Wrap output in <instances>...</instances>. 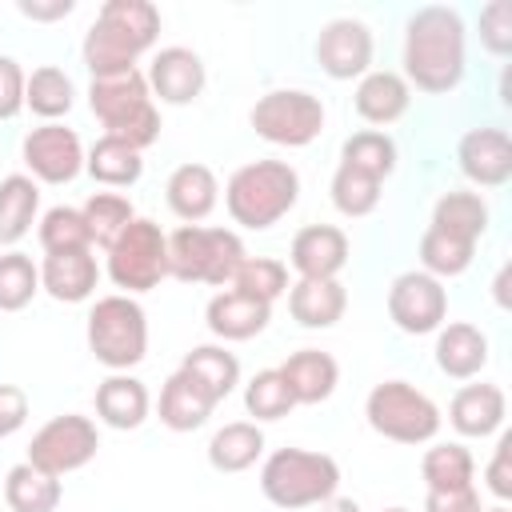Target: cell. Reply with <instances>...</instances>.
I'll list each match as a JSON object with an SVG mask.
<instances>
[{
	"mask_svg": "<svg viewBox=\"0 0 512 512\" xmlns=\"http://www.w3.org/2000/svg\"><path fill=\"white\" fill-rule=\"evenodd\" d=\"M316 64L332 80H360L364 72H372V32H368V24H360L352 16L328 20L316 36Z\"/></svg>",
	"mask_w": 512,
	"mask_h": 512,
	"instance_id": "4fadbf2b",
	"label": "cell"
},
{
	"mask_svg": "<svg viewBox=\"0 0 512 512\" xmlns=\"http://www.w3.org/2000/svg\"><path fill=\"white\" fill-rule=\"evenodd\" d=\"M28 424V392L16 384H0V440L16 436Z\"/></svg>",
	"mask_w": 512,
	"mask_h": 512,
	"instance_id": "7dc6e473",
	"label": "cell"
},
{
	"mask_svg": "<svg viewBox=\"0 0 512 512\" xmlns=\"http://www.w3.org/2000/svg\"><path fill=\"white\" fill-rule=\"evenodd\" d=\"M164 196H168V208L184 220V224H200L204 216H212L216 200H220V184H216V172L208 164H180L172 168L168 184H164Z\"/></svg>",
	"mask_w": 512,
	"mask_h": 512,
	"instance_id": "44dd1931",
	"label": "cell"
},
{
	"mask_svg": "<svg viewBox=\"0 0 512 512\" xmlns=\"http://www.w3.org/2000/svg\"><path fill=\"white\" fill-rule=\"evenodd\" d=\"M368 428L396 444H428L440 432V408L408 380H380L364 400Z\"/></svg>",
	"mask_w": 512,
	"mask_h": 512,
	"instance_id": "52a82bcc",
	"label": "cell"
},
{
	"mask_svg": "<svg viewBox=\"0 0 512 512\" xmlns=\"http://www.w3.org/2000/svg\"><path fill=\"white\" fill-rule=\"evenodd\" d=\"M508 416V400H504V388L500 384H464L452 404H448V424L460 432V436H472V440H484L492 432H500Z\"/></svg>",
	"mask_w": 512,
	"mask_h": 512,
	"instance_id": "e0dca14e",
	"label": "cell"
},
{
	"mask_svg": "<svg viewBox=\"0 0 512 512\" xmlns=\"http://www.w3.org/2000/svg\"><path fill=\"white\" fill-rule=\"evenodd\" d=\"M340 488V464L328 452L308 448H276L260 464V492L276 508H316L332 500Z\"/></svg>",
	"mask_w": 512,
	"mask_h": 512,
	"instance_id": "277c9868",
	"label": "cell"
},
{
	"mask_svg": "<svg viewBox=\"0 0 512 512\" xmlns=\"http://www.w3.org/2000/svg\"><path fill=\"white\" fill-rule=\"evenodd\" d=\"M508 452H512V436H500V440H496V456H492V464H488V472H484V480H488V488H492L496 500H508V496H512Z\"/></svg>",
	"mask_w": 512,
	"mask_h": 512,
	"instance_id": "681fc988",
	"label": "cell"
},
{
	"mask_svg": "<svg viewBox=\"0 0 512 512\" xmlns=\"http://www.w3.org/2000/svg\"><path fill=\"white\" fill-rule=\"evenodd\" d=\"M288 264L300 280H336L348 264V236L336 224H308L292 236Z\"/></svg>",
	"mask_w": 512,
	"mask_h": 512,
	"instance_id": "9a60e30c",
	"label": "cell"
},
{
	"mask_svg": "<svg viewBox=\"0 0 512 512\" xmlns=\"http://www.w3.org/2000/svg\"><path fill=\"white\" fill-rule=\"evenodd\" d=\"M36 208H40V188L32 176L12 172L0 180V244L12 248L20 244L32 224H36Z\"/></svg>",
	"mask_w": 512,
	"mask_h": 512,
	"instance_id": "f1b7e54d",
	"label": "cell"
},
{
	"mask_svg": "<svg viewBox=\"0 0 512 512\" xmlns=\"http://www.w3.org/2000/svg\"><path fill=\"white\" fill-rule=\"evenodd\" d=\"M424 512H484L476 484L468 488H448V492H428L424 496Z\"/></svg>",
	"mask_w": 512,
	"mask_h": 512,
	"instance_id": "c3c4849f",
	"label": "cell"
},
{
	"mask_svg": "<svg viewBox=\"0 0 512 512\" xmlns=\"http://www.w3.org/2000/svg\"><path fill=\"white\" fill-rule=\"evenodd\" d=\"M268 320H272V304H260L236 288L216 292L204 308V324L216 340H252L268 328Z\"/></svg>",
	"mask_w": 512,
	"mask_h": 512,
	"instance_id": "ac0fdd59",
	"label": "cell"
},
{
	"mask_svg": "<svg viewBox=\"0 0 512 512\" xmlns=\"http://www.w3.org/2000/svg\"><path fill=\"white\" fill-rule=\"evenodd\" d=\"M152 412V396L144 388V380L128 376V372H112L108 380L96 384V416L100 424L116 428V432H132L148 420Z\"/></svg>",
	"mask_w": 512,
	"mask_h": 512,
	"instance_id": "d6986e66",
	"label": "cell"
},
{
	"mask_svg": "<svg viewBox=\"0 0 512 512\" xmlns=\"http://www.w3.org/2000/svg\"><path fill=\"white\" fill-rule=\"evenodd\" d=\"M244 240L232 228H204V224H180L168 236V276L184 284H212L228 288L236 268L244 264Z\"/></svg>",
	"mask_w": 512,
	"mask_h": 512,
	"instance_id": "5b68a950",
	"label": "cell"
},
{
	"mask_svg": "<svg viewBox=\"0 0 512 512\" xmlns=\"http://www.w3.org/2000/svg\"><path fill=\"white\" fill-rule=\"evenodd\" d=\"M40 292V268L24 252H4L0 256V312H20L32 304Z\"/></svg>",
	"mask_w": 512,
	"mask_h": 512,
	"instance_id": "b9f144b4",
	"label": "cell"
},
{
	"mask_svg": "<svg viewBox=\"0 0 512 512\" xmlns=\"http://www.w3.org/2000/svg\"><path fill=\"white\" fill-rule=\"evenodd\" d=\"M488 364V336L476 324H440L436 328V368L452 380H472Z\"/></svg>",
	"mask_w": 512,
	"mask_h": 512,
	"instance_id": "603a6c76",
	"label": "cell"
},
{
	"mask_svg": "<svg viewBox=\"0 0 512 512\" xmlns=\"http://www.w3.org/2000/svg\"><path fill=\"white\" fill-rule=\"evenodd\" d=\"M40 248H44V256L92 248V236H88V224H84L80 208H68V204L48 208L40 216Z\"/></svg>",
	"mask_w": 512,
	"mask_h": 512,
	"instance_id": "60d3db41",
	"label": "cell"
},
{
	"mask_svg": "<svg viewBox=\"0 0 512 512\" xmlns=\"http://www.w3.org/2000/svg\"><path fill=\"white\" fill-rule=\"evenodd\" d=\"M100 448V432L88 416H76V412H64V416H52L28 444V464L48 472V476H68L76 468H84Z\"/></svg>",
	"mask_w": 512,
	"mask_h": 512,
	"instance_id": "30bf717a",
	"label": "cell"
},
{
	"mask_svg": "<svg viewBox=\"0 0 512 512\" xmlns=\"http://www.w3.org/2000/svg\"><path fill=\"white\" fill-rule=\"evenodd\" d=\"M148 48L140 40H132L128 32H120L116 24L108 20H92V28L84 32V44H80V56H84V68L96 76H116V72H132L136 60L144 56Z\"/></svg>",
	"mask_w": 512,
	"mask_h": 512,
	"instance_id": "ffe728a7",
	"label": "cell"
},
{
	"mask_svg": "<svg viewBox=\"0 0 512 512\" xmlns=\"http://www.w3.org/2000/svg\"><path fill=\"white\" fill-rule=\"evenodd\" d=\"M24 68L12 56H0V120H12L24 108Z\"/></svg>",
	"mask_w": 512,
	"mask_h": 512,
	"instance_id": "bcb514c9",
	"label": "cell"
},
{
	"mask_svg": "<svg viewBox=\"0 0 512 512\" xmlns=\"http://www.w3.org/2000/svg\"><path fill=\"white\" fill-rule=\"evenodd\" d=\"M448 316V292H444V280L412 268V272H400L388 288V320L408 332V336H428L444 324Z\"/></svg>",
	"mask_w": 512,
	"mask_h": 512,
	"instance_id": "8fae6325",
	"label": "cell"
},
{
	"mask_svg": "<svg viewBox=\"0 0 512 512\" xmlns=\"http://www.w3.org/2000/svg\"><path fill=\"white\" fill-rule=\"evenodd\" d=\"M16 8H20V16H28V20H64L76 4H72V0H48V4H44V0H20Z\"/></svg>",
	"mask_w": 512,
	"mask_h": 512,
	"instance_id": "f907efd6",
	"label": "cell"
},
{
	"mask_svg": "<svg viewBox=\"0 0 512 512\" xmlns=\"http://www.w3.org/2000/svg\"><path fill=\"white\" fill-rule=\"evenodd\" d=\"M420 476L428 484V492H448V488H468L476 476V460L464 444L448 440V444H432L420 460Z\"/></svg>",
	"mask_w": 512,
	"mask_h": 512,
	"instance_id": "e575fe53",
	"label": "cell"
},
{
	"mask_svg": "<svg viewBox=\"0 0 512 512\" xmlns=\"http://www.w3.org/2000/svg\"><path fill=\"white\" fill-rule=\"evenodd\" d=\"M280 376L296 404H320L340 384V364L320 348H300L280 364Z\"/></svg>",
	"mask_w": 512,
	"mask_h": 512,
	"instance_id": "d4e9b609",
	"label": "cell"
},
{
	"mask_svg": "<svg viewBox=\"0 0 512 512\" xmlns=\"http://www.w3.org/2000/svg\"><path fill=\"white\" fill-rule=\"evenodd\" d=\"M264 456V432L256 420H232L212 432L208 440V464L216 472H244Z\"/></svg>",
	"mask_w": 512,
	"mask_h": 512,
	"instance_id": "83f0119b",
	"label": "cell"
},
{
	"mask_svg": "<svg viewBox=\"0 0 512 512\" xmlns=\"http://www.w3.org/2000/svg\"><path fill=\"white\" fill-rule=\"evenodd\" d=\"M248 124L268 144L304 148L324 132V104L304 88H272L252 104Z\"/></svg>",
	"mask_w": 512,
	"mask_h": 512,
	"instance_id": "9c48e42d",
	"label": "cell"
},
{
	"mask_svg": "<svg viewBox=\"0 0 512 512\" xmlns=\"http://www.w3.org/2000/svg\"><path fill=\"white\" fill-rule=\"evenodd\" d=\"M180 372H188L216 404L224 396H232V388L240 384V360L224 344H196L192 352H184Z\"/></svg>",
	"mask_w": 512,
	"mask_h": 512,
	"instance_id": "4dcf8cb0",
	"label": "cell"
},
{
	"mask_svg": "<svg viewBox=\"0 0 512 512\" xmlns=\"http://www.w3.org/2000/svg\"><path fill=\"white\" fill-rule=\"evenodd\" d=\"M84 172L104 184V188H128L144 176V160L132 144L116 140V136H100L88 152H84Z\"/></svg>",
	"mask_w": 512,
	"mask_h": 512,
	"instance_id": "f546056e",
	"label": "cell"
},
{
	"mask_svg": "<svg viewBox=\"0 0 512 512\" xmlns=\"http://www.w3.org/2000/svg\"><path fill=\"white\" fill-rule=\"evenodd\" d=\"M476 256V244L472 240H460L452 232H440V228H424L420 236V272L436 276V280H448V276H460Z\"/></svg>",
	"mask_w": 512,
	"mask_h": 512,
	"instance_id": "8d00e7d4",
	"label": "cell"
},
{
	"mask_svg": "<svg viewBox=\"0 0 512 512\" xmlns=\"http://www.w3.org/2000/svg\"><path fill=\"white\" fill-rule=\"evenodd\" d=\"M320 512H360V504L352 500V496H332V500H324V504H316Z\"/></svg>",
	"mask_w": 512,
	"mask_h": 512,
	"instance_id": "816d5d0a",
	"label": "cell"
},
{
	"mask_svg": "<svg viewBox=\"0 0 512 512\" xmlns=\"http://www.w3.org/2000/svg\"><path fill=\"white\" fill-rule=\"evenodd\" d=\"M480 44L500 60L512 52V4L508 0H492L480 8Z\"/></svg>",
	"mask_w": 512,
	"mask_h": 512,
	"instance_id": "f6af8a7d",
	"label": "cell"
},
{
	"mask_svg": "<svg viewBox=\"0 0 512 512\" xmlns=\"http://www.w3.org/2000/svg\"><path fill=\"white\" fill-rule=\"evenodd\" d=\"M20 156L40 184H72L84 172V144L64 124H40L24 136Z\"/></svg>",
	"mask_w": 512,
	"mask_h": 512,
	"instance_id": "7c38bea8",
	"label": "cell"
},
{
	"mask_svg": "<svg viewBox=\"0 0 512 512\" xmlns=\"http://www.w3.org/2000/svg\"><path fill=\"white\" fill-rule=\"evenodd\" d=\"M380 188H384V184H380L376 176H368V172H360V168H352V164H336L332 184H328L336 212H340V216H352V220L376 212Z\"/></svg>",
	"mask_w": 512,
	"mask_h": 512,
	"instance_id": "f35d334b",
	"label": "cell"
},
{
	"mask_svg": "<svg viewBox=\"0 0 512 512\" xmlns=\"http://www.w3.org/2000/svg\"><path fill=\"white\" fill-rule=\"evenodd\" d=\"M384 512H408V508H384Z\"/></svg>",
	"mask_w": 512,
	"mask_h": 512,
	"instance_id": "db71d44e",
	"label": "cell"
},
{
	"mask_svg": "<svg viewBox=\"0 0 512 512\" xmlns=\"http://www.w3.org/2000/svg\"><path fill=\"white\" fill-rule=\"evenodd\" d=\"M72 104H76V88L64 68L44 64L24 80V108H32L44 124H56L60 116H68Z\"/></svg>",
	"mask_w": 512,
	"mask_h": 512,
	"instance_id": "d6a6232c",
	"label": "cell"
},
{
	"mask_svg": "<svg viewBox=\"0 0 512 512\" xmlns=\"http://www.w3.org/2000/svg\"><path fill=\"white\" fill-rule=\"evenodd\" d=\"M212 408H216V400L180 368L160 388V424L172 432H196L200 424H208Z\"/></svg>",
	"mask_w": 512,
	"mask_h": 512,
	"instance_id": "484cf974",
	"label": "cell"
},
{
	"mask_svg": "<svg viewBox=\"0 0 512 512\" xmlns=\"http://www.w3.org/2000/svg\"><path fill=\"white\" fill-rule=\"evenodd\" d=\"M88 352L108 372H128L148 356V316L136 296H100L88 312Z\"/></svg>",
	"mask_w": 512,
	"mask_h": 512,
	"instance_id": "8992f818",
	"label": "cell"
},
{
	"mask_svg": "<svg viewBox=\"0 0 512 512\" xmlns=\"http://www.w3.org/2000/svg\"><path fill=\"white\" fill-rule=\"evenodd\" d=\"M144 80H148V92L160 96V104H176L180 108V104H192L204 92L208 76H204V60L192 48L172 44V48H160L152 56Z\"/></svg>",
	"mask_w": 512,
	"mask_h": 512,
	"instance_id": "2e32d148",
	"label": "cell"
},
{
	"mask_svg": "<svg viewBox=\"0 0 512 512\" xmlns=\"http://www.w3.org/2000/svg\"><path fill=\"white\" fill-rule=\"evenodd\" d=\"M96 16L108 20V24H116L120 32H128L144 48H152L156 36H160V8L148 4V0H104Z\"/></svg>",
	"mask_w": 512,
	"mask_h": 512,
	"instance_id": "ee69618b",
	"label": "cell"
},
{
	"mask_svg": "<svg viewBox=\"0 0 512 512\" xmlns=\"http://www.w3.org/2000/svg\"><path fill=\"white\" fill-rule=\"evenodd\" d=\"M60 496H64L60 480L40 472V468H32L28 460L8 468V476H4V504L12 512H56Z\"/></svg>",
	"mask_w": 512,
	"mask_h": 512,
	"instance_id": "1f68e13d",
	"label": "cell"
},
{
	"mask_svg": "<svg viewBox=\"0 0 512 512\" xmlns=\"http://www.w3.org/2000/svg\"><path fill=\"white\" fill-rule=\"evenodd\" d=\"M484 512H508V508H504V504H496V508H484Z\"/></svg>",
	"mask_w": 512,
	"mask_h": 512,
	"instance_id": "f5cc1de1",
	"label": "cell"
},
{
	"mask_svg": "<svg viewBox=\"0 0 512 512\" xmlns=\"http://www.w3.org/2000/svg\"><path fill=\"white\" fill-rule=\"evenodd\" d=\"M244 408L256 420H280V416H288L296 408V400H292L280 368H264V372H256L244 384Z\"/></svg>",
	"mask_w": 512,
	"mask_h": 512,
	"instance_id": "7bdbcfd3",
	"label": "cell"
},
{
	"mask_svg": "<svg viewBox=\"0 0 512 512\" xmlns=\"http://www.w3.org/2000/svg\"><path fill=\"white\" fill-rule=\"evenodd\" d=\"M432 228L452 232L460 240H480L488 232V204L480 192H444L432 208Z\"/></svg>",
	"mask_w": 512,
	"mask_h": 512,
	"instance_id": "836d02e7",
	"label": "cell"
},
{
	"mask_svg": "<svg viewBox=\"0 0 512 512\" xmlns=\"http://www.w3.org/2000/svg\"><path fill=\"white\" fill-rule=\"evenodd\" d=\"M464 20L448 4H424L404 24V80L428 96H444L464 80Z\"/></svg>",
	"mask_w": 512,
	"mask_h": 512,
	"instance_id": "6da1fadb",
	"label": "cell"
},
{
	"mask_svg": "<svg viewBox=\"0 0 512 512\" xmlns=\"http://www.w3.org/2000/svg\"><path fill=\"white\" fill-rule=\"evenodd\" d=\"M340 164H352L368 176H376L380 184L396 172V140L380 128H364V132H352L340 148Z\"/></svg>",
	"mask_w": 512,
	"mask_h": 512,
	"instance_id": "74e56055",
	"label": "cell"
},
{
	"mask_svg": "<svg viewBox=\"0 0 512 512\" xmlns=\"http://www.w3.org/2000/svg\"><path fill=\"white\" fill-rule=\"evenodd\" d=\"M88 108L104 124V136H116V140L132 144L136 152H144L160 136V112L152 104V92H148V80L140 68L116 72V76H96L88 84Z\"/></svg>",
	"mask_w": 512,
	"mask_h": 512,
	"instance_id": "3957f363",
	"label": "cell"
},
{
	"mask_svg": "<svg viewBox=\"0 0 512 512\" xmlns=\"http://www.w3.org/2000/svg\"><path fill=\"white\" fill-rule=\"evenodd\" d=\"M352 100H356L360 120H368V124H396L408 112V104H412V88H408V80L400 72L372 68V72L360 76Z\"/></svg>",
	"mask_w": 512,
	"mask_h": 512,
	"instance_id": "cb8c5ba5",
	"label": "cell"
},
{
	"mask_svg": "<svg viewBox=\"0 0 512 512\" xmlns=\"http://www.w3.org/2000/svg\"><path fill=\"white\" fill-rule=\"evenodd\" d=\"M348 308L340 280H296L288 284V312L300 328H332Z\"/></svg>",
	"mask_w": 512,
	"mask_h": 512,
	"instance_id": "4316f807",
	"label": "cell"
},
{
	"mask_svg": "<svg viewBox=\"0 0 512 512\" xmlns=\"http://www.w3.org/2000/svg\"><path fill=\"white\" fill-rule=\"evenodd\" d=\"M228 288L260 300V304H272L288 292V264L276 260V256H244V264L236 268Z\"/></svg>",
	"mask_w": 512,
	"mask_h": 512,
	"instance_id": "ab89813d",
	"label": "cell"
},
{
	"mask_svg": "<svg viewBox=\"0 0 512 512\" xmlns=\"http://www.w3.org/2000/svg\"><path fill=\"white\" fill-rule=\"evenodd\" d=\"M296 200H300V176L288 160L240 164L224 184V208L248 232H264L280 224L296 208Z\"/></svg>",
	"mask_w": 512,
	"mask_h": 512,
	"instance_id": "7a4b0ae2",
	"label": "cell"
},
{
	"mask_svg": "<svg viewBox=\"0 0 512 512\" xmlns=\"http://www.w3.org/2000/svg\"><path fill=\"white\" fill-rule=\"evenodd\" d=\"M96 280H100V268H96V256L92 248L84 252H56V256H44L40 264V288L60 300V304H80L96 292Z\"/></svg>",
	"mask_w": 512,
	"mask_h": 512,
	"instance_id": "7402d4cb",
	"label": "cell"
},
{
	"mask_svg": "<svg viewBox=\"0 0 512 512\" xmlns=\"http://www.w3.org/2000/svg\"><path fill=\"white\" fill-rule=\"evenodd\" d=\"M456 160H460V172L480 184V188H500L508 184L512 176V140L504 128H468L456 144Z\"/></svg>",
	"mask_w": 512,
	"mask_h": 512,
	"instance_id": "5bb4252c",
	"label": "cell"
},
{
	"mask_svg": "<svg viewBox=\"0 0 512 512\" xmlns=\"http://www.w3.org/2000/svg\"><path fill=\"white\" fill-rule=\"evenodd\" d=\"M168 276V236L160 232L156 220L136 216L108 248V280L124 292H152Z\"/></svg>",
	"mask_w": 512,
	"mask_h": 512,
	"instance_id": "ba28073f",
	"label": "cell"
},
{
	"mask_svg": "<svg viewBox=\"0 0 512 512\" xmlns=\"http://www.w3.org/2000/svg\"><path fill=\"white\" fill-rule=\"evenodd\" d=\"M80 216H84V224H88L92 248H104V252H108L112 240L136 220V208H132V200L120 196V192H92V196L84 200Z\"/></svg>",
	"mask_w": 512,
	"mask_h": 512,
	"instance_id": "d590c367",
	"label": "cell"
}]
</instances>
